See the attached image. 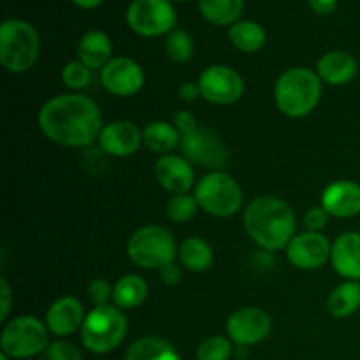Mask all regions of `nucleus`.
<instances>
[{
	"mask_svg": "<svg viewBox=\"0 0 360 360\" xmlns=\"http://www.w3.org/2000/svg\"><path fill=\"white\" fill-rule=\"evenodd\" d=\"M42 136L63 148H86L98 141L104 127L101 109L94 98L69 91L51 97L37 112Z\"/></svg>",
	"mask_w": 360,
	"mask_h": 360,
	"instance_id": "1",
	"label": "nucleus"
},
{
	"mask_svg": "<svg viewBox=\"0 0 360 360\" xmlns=\"http://www.w3.org/2000/svg\"><path fill=\"white\" fill-rule=\"evenodd\" d=\"M243 224L248 238L264 252L287 248L297 234V218L287 200L276 195H260L246 206Z\"/></svg>",
	"mask_w": 360,
	"mask_h": 360,
	"instance_id": "2",
	"label": "nucleus"
},
{
	"mask_svg": "<svg viewBox=\"0 0 360 360\" xmlns=\"http://www.w3.org/2000/svg\"><path fill=\"white\" fill-rule=\"evenodd\" d=\"M323 83L315 69L288 67L278 76L273 97L278 111L292 120L306 118L322 101Z\"/></svg>",
	"mask_w": 360,
	"mask_h": 360,
	"instance_id": "3",
	"label": "nucleus"
},
{
	"mask_svg": "<svg viewBox=\"0 0 360 360\" xmlns=\"http://www.w3.org/2000/svg\"><path fill=\"white\" fill-rule=\"evenodd\" d=\"M41 37L25 20H4L0 25V63L11 74H25L37 63Z\"/></svg>",
	"mask_w": 360,
	"mask_h": 360,
	"instance_id": "4",
	"label": "nucleus"
},
{
	"mask_svg": "<svg viewBox=\"0 0 360 360\" xmlns=\"http://www.w3.org/2000/svg\"><path fill=\"white\" fill-rule=\"evenodd\" d=\"M129 333V320L118 306H95L86 313L79 330L84 350L95 355H105L116 350L125 341Z\"/></svg>",
	"mask_w": 360,
	"mask_h": 360,
	"instance_id": "5",
	"label": "nucleus"
},
{
	"mask_svg": "<svg viewBox=\"0 0 360 360\" xmlns=\"http://www.w3.org/2000/svg\"><path fill=\"white\" fill-rule=\"evenodd\" d=\"M127 257L134 266L146 271H160L178 257L174 236L160 225H143L127 241Z\"/></svg>",
	"mask_w": 360,
	"mask_h": 360,
	"instance_id": "6",
	"label": "nucleus"
},
{
	"mask_svg": "<svg viewBox=\"0 0 360 360\" xmlns=\"http://www.w3.org/2000/svg\"><path fill=\"white\" fill-rule=\"evenodd\" d=\"M199 207L214 218H231L243 207V188L236 178L225 171H210L193 186Z\"/></svg>",
	"mask_w": 360,
	"mask_h": 360,
	"instance_id": "7",
	"label": "nucleus"
},
{
	"mask_svg": "<svg viewBox=\"0 0 360 360\" xmlns=\"http://www.w3.org/2000/svg\"><path fill=\"white\" fill-rule=\"evenodd\" d=\"M49 330L41 319L20 315L4 323L0 350L13 360H25L44 354L49 347Z\"/></svg>",
	"mask_w": 360,
	"mask_h": 360,
	"instance_id": "8",
	"label": "nucleus"
},
{
	"mask_svg": "<svg viewBox=\"0 0 360 360\" xmlns=\"http://www.w3.org/2000/svg\"><path fill=\"white\" fill-rule=\"evenodd\" d=\"M176 20L171 0H132L127 9V23L141 37L169 35L174 30Z\"/></svg>",
	"mask_w": 360,
	"mask_h": 360,
	"instance_id": "9",
	"label": "nucleus"
},
{
	"mask_svg": "<svg viewBox=\"0 0 360 360\" xmlns=\"http://www.w3.org/2000/svg\"><path fill=\"white\" fill-rule=\"evenodd\" d=\"M181 155L193 165L210 171H224L231 160V153L220 134L207 127H197L193 132L181 137Z\"/></svg>",
	"mask_w": 360,
	"mask_h": 360,
	"instance_id": "10",
	"label": "nucleus"
},
{
	"mask_svg": "<svg viewBox=\"0 0 360 360\" xmlns=\"http://www.w3.org/2000/svg\"><path fill=\"white\" fill-rule=\"evenodd\" d=\"M200 98L213 105H232L245 94V79L231 65L214 63L206 67L197 79Z\"/></svg>",
	"mask_w": 360,
	"mask_h": 360,
	"instance_id": "11",
	"label": "nucleus"
},
{
	"mask_svg": "<svg viewBox=\"0 0 360 360\" xmlns=\"http://www.w3.org/2000/svg\"><path fill=\"white\" fill-rule=\"evenodd\" d=\"M227 338L236 347L250 348L262 343L273 330V320L269 313L257 306H246L232 313L225 323Z\"/></svg>",
	"mask_w": 360,
	"mask_h": 360,
	"instance_id": "12",
	"label": "nucleus"
},
{
	"mask_svg": "<svg viewBox=\"0 0 360 360\" xmlns=\"http://www.w3.org/2000/svg\"><path fill=\"white\" fill-rule=\"evenodd\" d=\"M101 84L109 95L129 98L139 94L146 83L143 65L130 56H112L101 70Z\"/></svg>",
	"mask_w": 360,
	"mask_h": 360,
	"instance_id": "13",
	"label": "nucleus"
},
{
	"mask_svg": "<svg viewBox=\"0 0 360 360\" xmlns=\"http://www.w3.org/2000/svg\"><path fill=\"white\" fill-rule=\"evenodd\" d=\"M333 243L323 232L302 231L292 238L285 248L288 264L301 271H316L330 260Z\"/></svg>",
	"mask_w": 360,
	"mask_h": 360,
	"instance_id": "14",
	"label": "nucleus"
},
{
	"mask_svg": "<svg viewBox=\"0 0 360 360\" xmlns=\"http://www.w3.org/2000/svg\"><path fill=\"white\" fill-rule=\"evenodd\" d=\"M97 143L102 153L109 157L129 158L143 146V129L130 120H115L104 123Z\"/></svg>",
	"mask_w": 360,
	"mask_h": 360,
	"instance_id": "15",
	"label": "nucleus"
},
{
	"mask_svg": "<svg viewBox=\"0 0 360 360\" xmlns=\"http://www.w3.org/2000/svg\"><path fill=\"white\" fill-rule=\"evenodd\" d=\"M83 302L74 295H60L49 304L44 323L49 334L56 340H67L74 333H79L86 319Z\"/></svg>",
	"mask_w": 360,
	"mask_h": 360,
	"instance_id": "16",
	"label": "nucleus"
},
{
	"mask_svg": "<svg viewBox=\"0 0 360 360\" xmlns=\"http://www.w3.org/2000/svg\"><path fill=\"white\" fill-rule=\"evenodd\" d=\"M155 179L158 185L171 195L188 193L195 186V169L183 155L167 153L157 158L153 167Z\"/></svg>",
	"mask_w": 360,
	"mask_h": 360,
	"instance_id": "17",
	"label": "nucleus"
},
{
	"mask_svg": "<svg viewBox=\"0 0 360 360\" xmlns=\"http://www.w3.org/2000/svg\"><path fill=\"white\" fill-rule=\"evenodd\" d=\"M320 206L330 214V218H348L360 214V185L352 179H336L322 190Z\"/></svg>",
	"mask_w": 360,
	"mask_h": 360,
	"instance_id": "18",
	"label": "nucleus"
},
{
	"mask_svg": "<svg viewBox=\"0 0 360 360\" xmlns=\"http://www.w3.org/2000/svg\"><path fill=\"white\" fill-rule=\"evenodd\" d=\"M329 262L343 280L360 281V232H341L333 241Z\"/></svg>",
	"mask_w": 360,
	"mask_h": 360,
	"instance_id": "19",
	"label": "nucleus"
},
{
	"mask_svg": "<svg viewBox=\"0 0 360 360\" xmlns=\"http://www.w3.org/2000/svg\"><path fill=\"white\" fill-rule=\"evenodd\" d=\"M316 74L323 84L329 86H347L357 77L359 63L348 51L334 49L322 55L316 62Z\"/></svg>",
	"mask_w": 360,
	"mask_h": 360,
	"instance_id": "20",
	"label": "nucleus"
},
{
	"mask_svg": "<svg viewBox=\"0 0 360 360\" xmlns=\"http://www.w3.org/2000/svg\"><path fill=\"white\" fill-rule=\"evenodd\" d=\"M112 58V41L105 32L88 30L77 42V60L91 70H102Z\"/></svg>",
	"mask_w": 360,
	"mask_h": 360,
	"instance_id": "21",
	"label": "nucleus"
},
{
	"mask_svg": "<svg viewBox=\"0 0 360 360\" xmlns=\"http://www.w3.org/2000/svg\"><path fill=\"white\" fill-rule=\"evenodd\" d=\"M183 269L190 273H206L213 267L214 253L210 243L199 236H188L178 245V257H176Z\"/></svg>",
	"mask_w": 360,
	"mask_h": 360,
	"instance_id": "22",
	"label": "nucleus"
},
{
	"mask_svg": "<svg viewBox=\"0 0 360 360\" xmlns=\"http://www.w3.org/2000/svg\"><path fill=\"white\" fill-rule=\"evenodd\" d=\"M148 283L143 276L136 273H127L120 276L112 285V304L123 311L139 308L148 297Z\"/></svg>",
	"mask_w": 360,
	"mask_h": 360,
	"instance_id": "23",
	"label": "nucleus"
},
{
	"mask_svg": "<svg viewBox=\"0 0 360 360\" xmlns=\"http://www.w3.org/2000/svg\"><path fill=\"white\" fill-rule=\"evenodd\" d=\"M181 144V134L172 122L155 120L143 127V146H146L151 153L167 155Z\"/></svg>",
	"mask_w": 360,
	"mask_h": 360,
	"instance_id": "24",
	"label": "nucleus"
},
{
	"mask_svg": "<svg viewBox=\"0 0 360 360\" xmlns=\"http://www.w3.org/2000/svg\"><path fill=\"white\" fill-rule=\"evenodd\" d=\"M123 360H181V357L165 338L143 336L127 348Z\"/></svg>",
	"mask_w": 360,
	"mask_h": 360,
	"instance_id": "25",
	"label": "nucleus"
},
{
	"mask_svg": "<svg viewBox=\"0 0 360 360\" xmlns=\"http://www.w3.org/2000/svg\"><path fill=\"white\" fill-rule=\"evenodd\" d=\"M360 309V281L345 280L330 290L327 297V311L334 319H350Z\"/></svg>",
	"mask_w": 360,
	"mask_h": 360,
	"instance_id": "26",
	"label": "nucleus"
},
{
	"mask_svg": "<svg viewBox=\"0 0 360 360\" xmlns=\"http://www.w3.org/2000/svg\"><path fill=\"white\" fill-rule=\"evenodd\" d=\"M229 39L238 51L252 55L260 51L267 41V34L264 27L252 20H239L229 27Z\"/></svg>",
	"mask_w": 360,
	"mask_h": 360,
	"instance_id": "27",
	"label": "nucleus"
},
{
	"mask_svg": "<svg viewBox=\"0 0 360 360\" xmlns=\"http://www.w3.org/2000/svg\"><path fill=\"white\" fill-rule=\"evenodd\" d=\"M199 11L211 25L231 27L239 21L245 0H197Z\"/></svg>",
	"mask_w": 360,
	"mask_h": 360,
	"instance_id": "28",
	"label": "nucleus"
},
{
	"mask_svg": "<svg viewBox=\"0 0 360 360\" xmlns=\"http://www.w3.org/2000/svg\"><path fill=\"white\" fill-rule=\"evenodd\" d=\"M199 210V202L193 193H176V195L169 197L167 204H165V217L172 224H186L195 218Z\"/></svg>",
	"mask_w": 360,
	"mask_h": 360,
	"instance_id": "29",
	"label": "nucleus"
},
{
	"mask_svg": "<svg viewBox=\"0 0 360 360\" xmlns=\"http://www.w3.org/2000/svg\"><path fill=\"white\" fill-rule=\"evenodd\" d=\"M165 55L169 60L176 63H186L192 60L193 53H195V44H193L192 35L181 28H174L169 35H165Z\"/></svg>",
	"mask_w": 360,
	"mask_h": 360,
	"instance_id": "30",
	"label": "nucleus"
},
{
	"mask_svg": "<svg viewBox=\"0 0 360 360\" xmlns=\"http://www.w3.org/2000/svg\"><path fill=\"white\" fill-rule=\"evenodd\" d=\"M234 355V343L225 336L206 338L197 347V360H231Z\"/></svg>",
	"mask_w": 360,
	"mask_h": 360,
	"instance_id": "31",
	"label": "nucleus"
},
{
	"mask_svg": "<svg viewBox=\"0 0 360 360\" xmlns=\"http://www.w3.org/2000/svg\"><path fill=\"white\" fill-rule=\"evenodd\" d=\"M91 72L94 70L90 67L84 65L79 60H72V62H67L62 69V83L63 86L69 91H77L81 94V90L88 86L91 83Z\"/></svg>",
	"mask_w": 360,
	"mask_h": 360,
	"instance_id": "32",
	"label": "nucleus"
},
{
	"mask_svg": "<svg viewBox=\"0 0 360 360\" xmlns=\"http://www.w3.org/2000/svg\"><path fill=\"white\" fill-rule=\"evenodd\" d=\"M46 360H83L79 347L69 340H55L44 352Z\"/></svg>",
	"mask_w": 360,
	"mask_h": 360,
	"instance_id": "33",
	"label": "nucleus"
},
{
	"mask_svg": "<svg viewBox=\"0 0 360 360\" xmlns=\"http://www.w3.org/2000/svg\"><path fill=\"white\" fill-rule=\"evenodd\" d=\"M88 301L91 306L112 304V285L105 278H95L88 285Z\"/></svg>",
	"mask_w": 360,
	"mask_h": 360,
	"instance_id": "34",
	"label": "nucleus"
},
{
	"mask_svg": "<svg viewBox=\"0 0 360 360\" xmlns=\"http://www.w3.org/2000/svg\"><path fill=\"white\" fill-rule=\"evenodd\" d=\"M329 220H330V214L319 204V206H313L306 211L302 224H304L306 231L322 232L323 229L327 227V224H329Z\"/></svg>",
	"mask_w": 360,
	"mask_h": 360,
	"instance_id": "35",
	"label": "nucleus"
},
{
	"mask_svg": "<svg viewBox=\"0 0 360 360\" xmlns=\"http://www.w3.org/2000/svg\"><path fill=\"white\" fill-rule=\"evenodd\" d=\"M172 123H174L176 129L179 130L181 137L186 136V134L193 132V130L199 127L195 115H193L192 111H186V109H181V111L176 112L174 118H172Z\"/></svg>",
	"mask_w": 360,
	"mask_h": 360,
	"instance_id": "36",
	"label": "nucleus"
},
{
	"mask_svg": "<svg viewBox=\"0 0 360 360\" xmlns=\"http://www.w3.org/2000/svg\"><path fill=\"white\" fill-rule=\"evenodd\" d=\"M11 308H13V290L6 278H0V320L4 323L9 320Z\"/></svg>",
	"mask_w": 360,
	"mask_h": 360,
	"instance_id": "37",
	"label": "nucleus"
},
{
	"mask_svg": "<svg viewBox=\"0 0 360 360\" xmlns=\"http://www.w3.org/2000/svg\"><path fill=\"white\" fill-rule=\"evenodd\" d=\"M158 274H160V280L162 283L167 285V287H176V285L181 281L183 278V267L179 262H171L167 264V266L162 267L160 271H158Z\"/></svg>",
	"mask_w": 360,
	"mask_h": 360,
	"instance_id": "38",
	"label": "nucleus"
},
{
	"mask_svg": "<svg viewBox=\"0 0 360 360\" xmlns=\"http://www.w3.org/2000/svg\"><path fill=\"white\" fill-rule=\"evenodd\" d=\"M178 97L183 102H193L197 98H200V90L199 84L193 83V81H185L178 86Z\"/></svg>",
	"mask_w": 360,
	"mask_h": 360,
	"instance_id": "39",
	"label": "nucleus"
},
{
	"mask_svg": "<svg viewBox=\"0 0 360 360\" xmlns=\"http://www.w3.org/2000/svg\"><path fill=\"white\" fill-rule=\"evenodd\" d=\"M308 2L316 14H330L338 7V0H308Z\"/></svg>",
	"mask_w": 360,
	"mask_h": 360,
	"instance_id": "40",
	"label": "nucleus"
},
{
	"mask_svg": "<svg viewBox=\"0 0 360 360\" xmlns=\"http://www.w3.org/2000/svg\"><path fill=\"white\" fill-rule=\"evenodd\" d=\"M72 2L76 4L77 7H81V9L91 11V9H97L104 0H72Z\"/></svg>",
	"mask_w": 360,
	"mask_h": 360,
	"instance_id": "41",
	"label": "nucleus"
},
{
	"mask_svg": "<svg viewBox=\"0 0 360 360\" xmlns=\"http://www.w3.org/2000/svg\"><path fill=\"white\" fill-rule=\"evenodd\" d=\"M0 360H13L9 357V355H6V354H2V352H0Z\"/></svg>",
	"mask_w": 360,
	"mask_h": 360,
	"instance_id": "42",
	"label": "nucleus"
},
{
	"mask_svg": "<svg viewBox=\"0 0 360 360\" xmlns=\"http://www.w3.org/2000/svg\"><path fill=\"white\" fill-rule=\"evenodd\" d=\"M171 2H188V0H171Z\"/></svg>",
	"mask_w": 360,
	"mask_h": 360,
	"instance_id": "43",
	"label": "nucleus"
}]
</instances>
